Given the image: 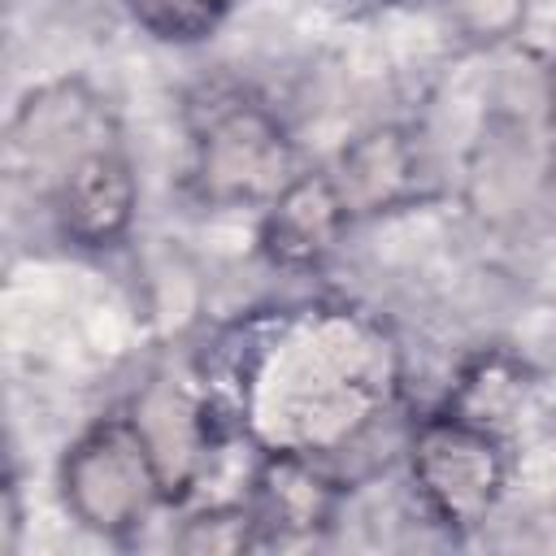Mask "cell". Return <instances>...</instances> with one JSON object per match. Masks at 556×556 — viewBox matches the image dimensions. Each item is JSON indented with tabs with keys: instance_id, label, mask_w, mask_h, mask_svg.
<instances>
[{
	"instance_id": "cell-1",
	"label": "cell",
	"mask_w": 556,
	"mask_h": 556,
	"mask_svg": "<svg viewBox=\"0 0 556 556\" xmlns=\"http://www.w3.org/2000/svg\"><path fill=\"white\" fill-rule=\"evenodd\" d=\"M161 452L139 417H100L83 430L61 460V495L74 521L96 534L135 530L165 495Z\"/></svg>"
},
{
	"instance_id": "cell-2",
	"label": "cell",
	"mask_w": 556,
	"mask_h": 556,
	"mask_svg": "<svg viewBox=\"0 0 556 556\" xmlns=\"http://www.w3.org/2000/svg\"><path fill=\"white\" fill-rule=\"evenodd\" d=\"M417 495L447 530H473L500 504L508 482L504 443L495 430L465 413L426 417L408 443Z\"/></svg>"
},
{
	"instance_id": "cell-3",
	"label": "cell",
	"mask_w": 556,
	"mask_h": 556,
	"mask_svg": "<svg viewBox=\"0 0 556 556\" xmlns=\"http://www.w3.org/2000/svg\"><path fill=\"white\" fill-rule=\"evenodd\" d=\"M295 148L261 104H217L195 139V187L213 204H269L295 178Z\"/></svg>"
},
{
	"instance_id": "cell-4",
	"label": "cell",
	"mask_w": 556,
	"mask_h": 556,
	"mask_svg": "<svg viewBox=\"0 0 556 556\" xmlns=\"http://www.w3.org/2000/svg\"><path fill=\"white\" fill-rule=\"evenodd\" d=\"M117 143V126L113 113L104 109V100L78 83H48L39 91H30L9 126V165L13 174L35 191V195H52V187L96 148Z\"/></svg>"
},
{
	"instance_id": "cell-5",
	"label": "cell",
	"mask_w": 556,
	"mask_h": 556,
	"mask_svg": "<svg viewBox=\"0 0 556 556\" xmlns=\"http://www.w3.org/2000/svg\"><path fill=\"white\" fill-rule=\"evenodd\" d=\"M48 204H52L65 239H74L83 248L117 243L130 230L135 204H139L135 169H130V156L122 152V143H109V148H96L91 156H83L52 187Z\"/></svg>"
},
{
	"instance_id": "cell-6",
	"label": "cell",
	"mask_w": 556,
	"mask_h": 556,
	"mask_svg": "<svg viewBox=\"0 0 556 556\" xmlns=\"http://www.w3.org/2000/svg\"><path fill=\"white\" fill-rule=\"evenodd\" d=\"M348 222H352V213L334 187V174H295L265 204L261 252L287 269L317 265L339 243Z\"/></svg>"
},
{
	"instance_id": "cell-7",
	"label": "cell",
	"mask_w": 556,
	"mask_h": 556,
	"mask_svg": "<svg viewBox=\"0 0 556 556\" xmlns=\"http://www.w3.org/2000/svg\"><path fill=\"white\" fill-rule=\"evenodd\" d=\"M334 187L352 217L404 204L417 191V148L400 126H374L339 152Z\"/></svg>"
},
{
	"instance_id": "cell-8",
	"label": "cell",
	"mask_w": 556,
	"mask_h": 556,
	"mask_svg": "<svg viewBox=\"0 0 556 556\" xmlns=\"http://www.w3.org/2000/svg\"><path fill=\"white\" fill-rule=\"evenodd\" d=\"M334 513V482L300 452H274L256 478L261 530L313 534Z\"/></svg>"
},
{
	"instance_id": "cell-9",
	"label": "cell",
	"mask_w": 556,
	"mask_h": 556,
	"mask_svg": "<svg viewBox=\"0 0 556 556\" xmlns=\"http://www.w3.org/2000/svg\"><path fill=\"white\" fill-rule=\"evenodd\" d=\"M261 534V517L256 508H243V504H217V508H204L195 517L182 521L174 547L178 552H191V556H239L256 543Z\"/></svg>"
},
{
	"instance_id": "cell-10",
	"label": "cell",
	"mask_w": 556,
	"mask_h": 556,
	"mask_svg": "<svg viewBox=\"0 0 556 556\" xmlns=\"http://www.w3.org/2000/svg\"><path fill=\"white\" fill-rule=\"evenodd\" d=\"M126 4L139 17V26H148L156 39L169 43H191L208 35L230 9V0H126Z\"/></svg>"
},
{
	"instance_id": "cell-11",
	"label": "cell",
	"mask_w": 556,
	"mask_h": 556,
	"mask_svg": "<svg viewBox=\"0 0 556 556\" xmlns=\"http://www.w3.org/2000/svg\"><path fill=\"white\" fill-rule=\"evenodd\" d=\"M452 22L473 39H500L521 22V0H443Z\"/></svg>"
},
{
	"instance_id": "cell-12",
	"label": "cell",
	"mask_w": 556,
	"mask_h": 556,
	"mask_svg": "<svg viewBox=\"0 0 556 556\" xmlns=\"http://www.w3.org/2000/svg\"><path fill=\"white\" fill-rule=\"evenodd\" d=\"M547 113H552V122H556V65H552V74H547Z\"/></svg>"
},
{
	"instance_id": "cell-13",
	"label": "cell",
	"mask_w": 556,
	"mask_h": 556,
	"mask_svg": "<svg viewBox=\"0 0 556 556\" xmlns=\"http://www.w3.org/2000/svg\"><path fill=\"white\" fill-rule=\"evenodd\" d=\"M387 4H426V0H387Z\"/></svg>"
}]
</instances>
